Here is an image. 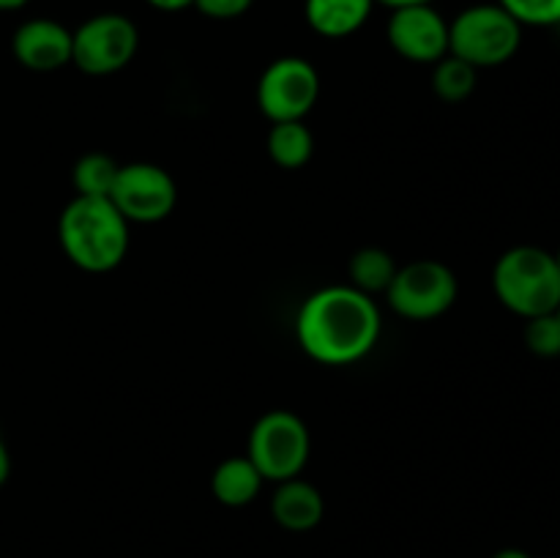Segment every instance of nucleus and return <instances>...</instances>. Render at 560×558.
<instances>
[{"label":"nucleus","instance_id":"9d476101","mask_svg":"<svg viewBox=\"0 0 560 558\" xmlns=\"http://www.w3.org/2000/svg\"><path fill=\"white\" fill-rule=\"evenodd\" d=\"M386 38L399 58L419 66H435L448 55V20L432 3L394 9Z\"/></svg>","mask_w":560,"mask_h":558},{"label":"nucleus","instance_id":"1a4fd4ad","mask_svg":"<svg viewBox=\"0 0 560 558\" xmlns=\"http://www.w3.org/2000/svg\"><path fill=\"white\" fill-rule=\"evenodd\" d=\"M107 200L118 208L120 217L129 224H156L175 211L178 186H175L173 175L159 164L129 162L120 164Z\"/></svg>","mask_w":560,"mask_h":558},{"label":"nucleus","instance_id":"f8f14e48","mask_svg":"<svg viewBox=\"0 0 560 558\" xmlns=\"http://www.w3.org/2000/svg\"><path fill=\"white\" fill-rule=\"evenodd\" d=\"M323 514H326V501H323V492L317 490L312 481L295 479L279 481L277 490L271 496V518L277 520V525H282L284 531H293V534H304L320 525Z\"/></svg>","mask_w":560,"mask_h":558},{"label":"nucleus","instance_id":"f3484780","mask_svg":"<svg viewBox=\"0 0 560 558\" xmlns=\"http://www.w3.org/2000/svg\"><path fill=\"white\" fill-rule=\"evenodd\" d=\"M476 82H479V69L452 53L432 66V91L446 104L465 102L476 91Z\"/></svg>","mask_w":560,"mask_h":558},{"label":"nucleus","instance_id":"9b49d317","mask_svg":"<svg viewBox=\"0 0 560 558\" xmlns=\"http://www.w3.org/2000/svg\"><path fill=\"white\" fill-rule=\"evenodd\" d=\"M11 53L31 71H58L71 63V31L58 20L36 16L16 27Z\"/></svg>","mask_w":560,"mask_h":558},{"label":"nucleus","instance_id":"bb28decb","mask_svg":"<svg viewBox=\"0 0 560 558\" xmlns=\"http://www.w3.org/2000/svg\"><path fill=\"white\" fill-rule=\"evenodd\" d=\"M556 263H558V268H560V249L556 252Z\"/></svg>","mask_w":560,"mask_h":558},{"label":"nucleus","instance_id":"0eeeda50","mask_svg":"<svg viewBox=\"0 0 560 558\" xmlns=\"http://www.w3.org/2000/svg\"><path fill=\"white\" fill-rule=\"evenodd\" d=\"M386 295L388 306L405 321H435L454 306L459 282L457 274L446 263L413 260L408 266H399Z\"/></svg>","mask_w":560,"mask_h":558},{"label":"nucleus","instance_id":"aec40b11","mask_svg":"<svg viewBox=\"0 0 560 558\" xmlns=\"http://www.w3.org/2000/svg\"><path fill=\"white\" fill-rule=\"evenodd\" d=\"M525 345L530 353L541 356V359L560 356V321L556 312L525 321Z\"/></svg>","mask_w":560,"mask_h":558},{"label":"nucleus","instance_id":"412c9836","mask_svg":"<svg viewBox=\"0 0 560 558\" xmlns=\"http://www.w3.org/2000/svg\"><path fill=\"white\" fill-rule=\"evenodd\" d=\"M255 5V0H195V9L202 16L217 22H230L244 16Z\"/></svg>","mask_w":560,"mask_h":558},{"label":"nucleus","instance_id":"5701e85b","mask_svg":"<svg viewBox=\"0 0 560 558\" xmlns=\"http://www.w3.org/2000/svg\"><path fill=\"white\" fill-rule=\"evenodd\" d=\"M9 474H11V454L9 449H5V443L0 441V487L9 481Z\"/></svg>","mask_w":560,"mask_h":558},{"label":"nucleus","instance_id":"dca6fc26","mask_svg":"<svg viewBox=\"0 0 560 558\" xmlns=\"http://www.w3.org/2000/svg\"><path fill=\"white\" fill-rule=\"evenodd\" d=\"M397 271L399 266L397 260H394L392 252L381 249V246H364V249H359L353 257H350L348 284H353V288H359L361 293L375 299L377 293H386V290L392 288Z\"/></svg>","mask_w":560,"mask_h":558},{"label":"nucleus","instance_id":"a878e982","mask_svg":"<svg viewBox=\"0 0 560 558\" xmlns=\"http://www.w3.org/2000/svg\"><path fill=\"white\" fill-rule=\"evenodd\" d=\"M27 3H31V0H0V11H16Z\"/></svg>","mask_w":560,"mask_h":558},{"label":"nucleus","instance_id":"a211bd4d","mask_svg":"<svg viewBox=\"0 0 560 558\" xmlns=\"http://www.w3.org/2000/svg\"><path fill=\"white\" fill-rule=\"evenodd\" d=\"M120 164L107 153H85L77 159L74 170H71V184L80 197H109Z\"/></svg>","mask_w":560,"mask_h":558},{"label":"nucleus","instance_id":"39448f33","mask_svg":"<svg viewBox=\"0 0 560 558\" xmlns=\"http://www.w3.org/2000/svg\"><path fill=\"white\" fill-rule=\"evenodd\" d=\"M312 454V438L304 419L293 410H268L255 421L246 443V457L266 481H288L301 476Z\"/></svg>","mask_w":560,"mask_h":558},{"label":"nucleus","instance_id":"6ab92c4d","mask_svg":"<svg viewBox=\"0 0 560 558\" xmlns=\"http://www.w3.org/2000/svg\"><path fill=\"white\" fill-rule=\"evenodd\" d=\"M523 27L560 25V0H495Z\"/></svg>","mask_w":560,"mask_h":558},{"label":"nucleus","instance_id":"6e6552de","mask_svg":"<svg viewBox=\"0 0 560 558\" xmlns=\"http://www.w3.org/2000/svg\"><path fill=\"white\" fill-rule=\"evenodd\" d=\"M320 98V74L301 55L271 60L257 82V107L271 124L304 120Z\"/></svg>","mask_w":560,"mask_h":558},{"label":"nucleus","instance_id":"423d86ee","mask_svg":"<svg viewBox=\"0 0 560 558\" xmlns=\"http://www.w3.org/2000/svg\"><path fill=\"white\" fill-rule=\"evenodd\" d=\"M140 31L118 11H104L71 31V63L88 77H109L135 60Z\"/></svg>","mask_w":560,"mask_h":558},{"label":"nucleus","instance_id":"b1692460","mask_svg":"<svg viewBox=\"0 0 560 558\" xmlns=\"http://www.w3.org/2000/svg\"><path fill=\"white\" fill-rule=\"evenodd\" d=\"M427 3H435V0H375V5H386L388 11L405 9V5H427Z\"/></svg>","mask_w":560,"mask_h":558},{"label":"nucleus","instance_id":"ddd939ff","mask_svg":"<svg viewBox=\"0 0 560 558\" xmlns=\"http://www.w3.org/2000/svg\"><path fill=\"white\" fill-rule=\"evenodd\" d=\"M375 0H304L306 25L323 38H348L370 22Z\"/></svg>","mask_w":560,"mask_h":558},{"label":"nucleus","instance_id":"7ed1b4c3","mask_svg":"<svg viewBox=\"0 0 560 558\" xmlns=\"http://www.w3.org/2000/svg\"><path fill=\"white\" fill-rule=\"evenodd\" d=\"M498 301L514 315L539 317L560 306V268L556 255L541 246H514L492 268Z\"/></svg>","mask_w":560,"mask_h":558},{"label":"nucleus","instance_id":"4468645a","mask_svg":"<svg viewBox=\"0 0 560 558\" xmlns=\"http://www.w3.org/2000/svg\"><path fill=\"white\" fill-rule=\"evenodd\" d=\"M262 474L246 454L241 457H228L217 465L211 476L213 498L224 507H249L262 490Z\"/></svg>","mask_w":560,"mask_h":558},{"label":"nucleus","instance_id":"f03ea898","mask_svg":"<svg viewBox=\"0 0 560 558\" xmlns=\"http://www.w3.org/2000/svg\"><path fill=\"white\" fill-rule=\"evenodd\" d=\"M63 255L88 274H107L129 255V222L107 197H80L58 219Z\"/></svg>","mask_w":560,"mask_h":558},{"label":"nucleus","instance_id":"f257e3e1","mask_svg":"<svg viewBox=\"0 0 560 558\" xmlns=\"http://www.w3.org/2000/svg\"><path fill=\"white\" fill-rule=\"evenodd\" d=\"M383 332L381 306L353 284H328L306 295L295 317V339L312 361L348 367L375 350Z\"/></svg>","mask_w":560,"mask_h":558},{"label":"nucleus","instance_id":"2eb2a0df","mask_svg":"<svg viewBox=\"0 0 560 558\" xmlns=\"http://www.w3.org/2000/svg\"><path fill=\"white\" fill-rule=\"evenodd\" d=\"M266 148L277 167L301 170L315 153V137L304 120H282V124H271Z\"/></svg>","mask_w":560,"mask_h":558},{"label":"nucleus","instance_id":"20e7f679","mask_svg":"<svg viewBox=\"0 0 560 558\" xmlns=\"http://www.w3.org/2000/svg\"><path fill=\"white\" fill-rule=\"evenodd\" d=\"M523 44V25L498 3H476L448 22V53L474 69L509 63Z\"/></svg>","mask_w":560,"mask_h":558},{"label":"nucleus","instance_id":"4be33fe9","mask_svg":"<svg viewBox=\"0 0 560 558\" xmlns=\"http://www.w3.org/2000/svg\"><path fill=\"white\" fill-rule=\"evenodd\" d=\"M148 5H153L156 11H167V14H175V11H186L195 5V0H145Z\"/></svg>","mask_w":560,"mask_h":558},{"label":"nucleus","instance_id":"cd10ccee","mask_svg":"<svg viewBox=\"0 0 560 558\" xmlns=\"http://www.w3.org/2000/svg\"><path fill=\"white\" fill-rule=\"evenodd\" d=\"M556 315H558V321H560V306H558V310H556Z\"/></svg>","mask_w":560,"mask_h":558},{"label":"nucleus","instance_id":"393cba45","mask_svg":"<svg viewBox=\"0 0 560 558\" xmlns=\"http://www.w3.org/2000/svg\"><path fill=\"white\" fill-rule=\"evenodd\" d=\"M492 558H530V556L525 550H520V547H506V550H498Z\"/></svg>","mask_w":560,"mask_h":558}]
</instances>
